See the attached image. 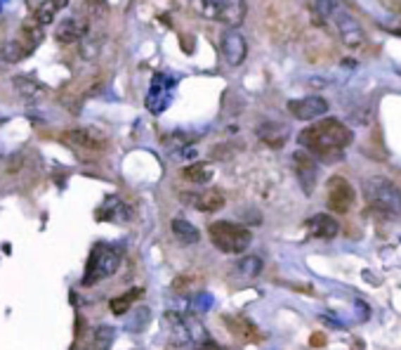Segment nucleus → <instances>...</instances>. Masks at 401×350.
Listing matches in <instances>:
<instances>
[{
    "instance_id": "nucleus-3",
    "label": "nucleus",
    "mask_w": 401,
    "mask_h": 350,
    "mask_svg": "<svg viewBox=\"0 0 401 350\" xmlns=\"http://www.w3.org/2000/svg\"><path fill=\"white\" fill-rule=\"evenodd\" d=\"M210 241L215 244V248H220L222 253H243L248 251L253 234L248 227L229 223V220H215L208 225Z\"/></svg>"
},
{
    "instance_id": "nucleus-31",
    "label": "nucleus",
    "mask_w": 401,
    "mask_h": 350,
    "mask_svg": "<svg viewBox=\"0 0 401 350\" xmlns=\"http://www.w3.org/2000/svg\"><path fill=\"white\" fill-rule=\"evenodd\" d=\"M80 350H83V348H80Z\"/></svg>"
},
{
    "instance_id": "nucleus-1",
    "label": "nucleus",
    "mask_w": 401,
    "mask_h": 350,
    "mask_svg": "<svg viewBox=\"0 0 401 350\" xmlns=\"http://www.w3.org/2000/svg\"><path fill=\"white\" fill-rule=\"evenodd\" d=\"M354 133L338 119H321L319 123L304 128L297 135V143L302 150H307L311 157L323 164H338L345 157V147L352 145Z\"/></svg>"
},
{
    "instance_id": "nucleus-21",
    "label": "nucleus",
    "mask_w": 401,
    "mask_h": 350,
    "mask_svg": "<svg viewBox=\"0 0 401 350\" xmlns=\"http://www.w3.org/2000/svg\"><path fill=\"white\" fill-rule=\"evenodd\" d=\"M224 320H227V327L232 329L239 339H243V341H260L262 339V334L257 332V327L250 320H246V318H224Z\"/></svg>"
},
{
    "instance_id": "nucleus-5",
    "label": "nucleus",
    "mask_w": 401,
    "mask_h": 350,
    "mask_svg": "<svg viewBox=\"0 0 401 350\" xmlns=\"http://www.w3.org/2000/svg\"><path fill=\"white\" fill-rule=\"evenodd\" d=\"M331 19L335 22V29L340 33V40H343L347 48H352V50L362 48V45H364V29H362V24H359L357 17H352L347 10L338 8L335 12H333Z\"/></svg>"
},
{
    "instance_id": "nucleus-10",
    "label": "nucleus",
    "mask_w": 401,
    "mask_h": 350,
    "mask_svg": "<svg viewBox=\"0 0 401 350\" xmlns=\"http://www.w3.org/2000/svg\"><path fill=\"white\" fill-rule=\"evenodd\" d=\"M163 327H166V332H168L170 346L182 348V346H187V343L192 341V329H189L187 320L182 318L180 313H166V315H163Z\"/></svg>"
},
{
    "instance_id": "nucleus-12",
    "label": "nucleus",
    "mask_w": 401,
    "mask_h": 350,
    "mask_svg": "<svg viewBox=\"0 0 401 350\" xmlns=\"http://www.w3.org/2000/svg\"><path fill=\"white\" fill-rule=\"evenodd\" d=\"M217 10V22L227 26H239L246 17V0H213Z\"/></svg>"
},
{
    "instance_id": "nucleus-13",
    "label": "nucleus",
    "mask_w": 401,
    "mask_h": 350,
    "mask_svg": "<svg viewBox=\"0 0 401 350\" xmlns=\"http://www.w3.org/2000/svg\"><path fill=\"white\" fill-rule=\"evenodd\" d=\"M64 140L69 145H76L80 150H90V152L104 150V143H106V140L101 138L97 131H92V128H73V131H66Z\"/></svg>"
},
{
    "instance_id": "nucleus-27",
    "label": "nucleus",
    "mask_w": 401,
    "mask_h": 350,
    "mask_svg": "<svg viewBox=\"0 0 401 350\" xmlns=\"http://www.w3.org/2000/svg\"><path fill=\"white\" fill-rule=\"evenodd\" d=\"M142 296V289H130V291H125L123 296H118V298H113L109 306H111V313L113 315H125L128 310H130L132 301L140 298Z\"/></svg>"
},
{
    "instance_id": "nucleus-22",
    "label": "nucleus",
    "mask_w": 401,
    "mask_h": 350,
    "mask_svg": "<svg viewBox=\"0 0 401 350\" xmlns=\"http://www.w3.org/2000/svg\"><path fill=\"white\" fill-rule=\"evenodd\" d=\"M33 48L26 40H8V43L0 48V59H5V62L15 64V62H22V59L29 55Z\"/></svg>"
},
{
    "instance_id": "nucleus-20",
    "label": "nucleus",
    "mask_w": 401,
    "mask_h": 350,
    "mask_svg": "<svg viewBox=\"0 0 401 350\" xmlns=\"http://www.w3.org/2000/svg\"><path fill=\"white\" fill-rule=\"evenodd\" d=\"M257 135H260L262 143H267L269 147H283L285 140H288V128L281 123H262L257 128Z\"/></svg>"
},
{
    "instance_id": "nucleus-8",
    "label": "nucleus",
    "mask_w": 401,
    "mask_h": 350,
    "mask_svg": "<svg viewBox=\"0 0 401 350\" xmlns=\"http://www.w3.org/2000/svg\"><path fill=\"white\" fill-rule=\"evenodd\" d=\"M288 111L293 114L297 121H316L328 114V102L319 95L300 97V99H290Z\"/></svg>"
},
{
    "instance_id": "nucleus-28",
    "label": "nucleus",
    "mask_w": 401,
    "mask_h": 350,
    "mask_svg": "<svg viewBox=\"0 0 401 350\" xmlns=\"http://www.w3.org/2000/svg\"><path fill=\"white\" fill-rule=\"evenodd\" d=\"M192 10L203 19H210V22H217V10L213 5V0H189Z\"/></svg>"
},
{
    "instance_id": "nucleus-25",
    "label": "nucleus",
    "mask_w": 401,
    "mask_h": 350,
    "mask_svg": "<svg viewBox=\"0 0 401 350\" xmlns=\"http://www.w3.org/2000/svg\"><path fill=\"white\" fill-rule=\"evenodd\" d=\"M113 339H116V329L101 325L92 332L90 339V350H109L113 346Z\"/></svg>"
},
{
    "instance_id": "nucleus-19",
    "label": "nucleus",
    "mask_w": 401,
    "mask_h": 350,
    "mask_svg": "<svg viewBox=\"0 0 401 350\" xmlns=\"http://www.w3.org/2000/svg\"><path fill=\"white\" fill-rule=\"evenodd\" d=\"M170 230H173L175 239H178L180 244H185V246L199 244V239H201V232L196 230V225H192L185 218H173V223H170Z\"/></svg>"
},
{
    "instance_id": "nucleus-16",
    "label": "nucleus",
    "mask_w": 401,
    "mask_h": 350,
    "mask_svg": "<svg viewBox=\"0 0 401 350\" xmlns=\"http://www.w3.org/2000/svg\"><path fill=\"white\" fill-rule=\"evenodd\" d=\"M166 80V76H156L154 78V83H152V92H149V97H147V107H149V111H154V114H161L163 109L168 107L170 102V92H173V83H163Z\"/></svg>"
},
{
    "instance_id": "nucleus-6",
    "label": "nucleus",
    "mask_w": 401,
    "mask_h": 350,
    "mask_svg": "<svg viewBox=\"0 0 401 350\" xmlns=\"http://www.w3.org/2000/svg\"><path fill=\"white\" fill-rule=\"evenodd\" d=\"M354 206V190L343 175H333L328 180V208L333 213H347Z\"/></svg>"
},
{
    "instance_id": "nucleus-24",
    "label": "nucleus",
    "mask_w": 401,
    "mask_h": 350,
    "mask_svg": "<svg viewBox=\"0 0 401 350\" xmlns=\"http://www.w3.org/2000/svg\"><path fill=\"white\" fill-rule=\"evenodd\" d=\"M182 178L189 180V183H194V185H206L213 180V168H210L208 164H192L182 171Z\"/></svg>"
},
{
    "instance_id": "nucleus-29",
    "label": "nucleus",
    "mask_w": 401,
    "mask_h": 350,
    "mask_svg": "<svg viewBox=\"0 0 401 350\" xmlns=\"http://www.w3.org/2000/svg\"><path fill=\"white\" fill-rule=\"evenodd\" d=\"M147 325H149V310L147 308H137V310H135V322H130L128 329H130V332H142Z\"/></svg>"
},
{
    "instance_id": "nucleus-17",
    "label": "nucleus",
    "mask_w": 401,
    "mask_h": 350,
    "mask_svg": "<svg viewBox=\"0 0 401 350\" xmlns=\"http://www.w3.org/2000/svg\"><path fill=\"white\" fill-rule=\"evenodd\" d=\"M99 220H109V223H130V208H128L118 197H109L104 206L97 211Z\"/></svg>"
},
{
    "instance_id": "nucleus-14",
    "label": "nucleus",
    "mask_w": 401,
    "mask_h": 350,
    "mask_svg": "<svg viewBox=\"0 0 401 350\" xmlns=\"http://www.w3.org/2000/svg\"><path fill=\"white\" fill-rule=\"evenodd\" d=\"M307 232H309V237H314V239H333V237H338L340 223L328 213H316L307 220Z\"/></svg>"
},
{
    "instance_id": "nucleus-23",
    "label": "nucleus",
    "mask_w": 401,
    "mask_h": 350,
    "mask_svg": "<svg viewBox=\"0 0 401 350\" xmlns=\"http://www.w3.org/2000/svg\"><path fill=\"white\" fill-rule=\"evenodd\" d=\"M12 83H15V90L19 92V95H22L24 99H29V102H36V99L45 92V88L29 76H15L12 78Z\"/></svg>"
},
{
    "instance_id": "nucleus-7",
    "label": "nucleus",
    "mask_w": 401,
    "mask_h": 350,
    "mask_svg": "<svg viewBox=\"0 0 401 350\" xmlns=\"http://www.w3.org/2000/svg\"><path fill=\"white\" fill-rule=\"evenodd\" d=\"M293 168H295V175H297V180H300V187L304 190V194L314 192L316 178H319L316 159L311 157L307 150H297L293 154Z\"/></svg>"
},
{
    "instance_id": "nucleus-26",
    "label": "nucleus",
    "mask_w": 401,
    "mask_h": 350,
    "mask_svg": "<svg viewBox=\"0 0 401 350\" xmlns=\"http://www.w3.org/2000/svg\"><path fill=\"white\" fill-rule=\"evenodd\" d=\"M262 272V258L260 255H243V258L236 262V274L246 279H253Z\"/></svg>"
},
{
    "instance_id": "nucleus-9",
    "label": "nucleus",
    "mask_w": 401,
    "mask_h": 350,
    "mask_svg": "<svg viewBox=\"0 0 401 350\" xmlns=\"http://www.w3.org/2000/svg\"><path fill=\"white\" fill-rule=\"evenodd\" d=\"M248 55V43L239 31L229 29L222 36V57L229 66H241Z\"/></svg>"
},
{
    "instance_id": "nucleus-15",
    "label": "nucleus",
    "mask_w": 401,
    "mask_h": 350,
    "mask_svg": "<svg viewBox=\"0 0 401 350\" xmlns=\"http://www.w3.org/2000/svg\"><path fill=\"white\" fill-rule=\"evenodd\" d=\"M85 36H87V22L78 17L62 19L57 29H54V38H57L59 43H78V40H83Z\"/></svg>"
},
{
    "instance_id": "nucleus-18",
    "label": "nucleus",
    "mask_w": 401,
    "mask_h": 350,
    "mask_svg": "<svg viewBox=\"0 0 401 350\" xmlns=\"http://www.w3.org/2000/svg\"><path fill=\"white\" fill-rule=\"evenodd\" d=\"M66 5H69V0H43V3L33 10V22L40 24V26L52 24L54 19H57L59 12L66 8Z\"/></svg>"
},
{
    "instance_id": "nucleus-11",
    "label": "nucleus",
    "mask_w": 401,
    "mask_h": 350,
    "mask_svg": "<svg viewBox=\"0 0 401 350\" xmlns=\"http://www.w3.org/2000/svg\"><path fill=\"white\" fill-rule=\"evenodd\" d=\"M182 199L203 213H215L224 206V194L217 190V187H210V190L194 192V194H182Z\"/></svg>"
},
{
    "instance_id": "nucleus-2",
    "label": "nucleus",
    "mask_w": 401,
    "mask_h": 350,
    "mask_svg": "<svg viewBox=\"0 0 401 350\" xmlns=\"http://www.w3.org/2000/svg\"><path fill=\"white\" fill-rule=\"evenodd\" d=\"M362 192L369 206H373L376 211L385 215H401V190L390 178H383V175L364 178Z\"/></svg>"
},
{
    "instance_id": "nucleus-30",
    "label": "nucleus",
    "mask_w": 401,
    "mask_h": 350,
    "mask_svg": "<svg viewBox=\"0 0 401 350\" xmlns=\"http://www.w3.org/2000/svg\"><path fill=\"white\" fill-rule=\"evenodd\" d=\"M201 350H224V348H220V346H217V343H213V341H208V343H203Z\"/></svg>"
},
{
    "instance_id": "nucleus-4",
    "label": "nucleus",
    "mask_w": 401,
    "mask_h": 350,
    "mask_svg": "<svg viewBox=\"0 0 401 350\" xmlns=\"http://www.w3.org/2000/svg\"><path fill=\"white\" fill-rule=\"evenodd\" d=\"M121 251L109 244H97L92 248L90 258H87V267H85V277H83V284L85 286H92L97 282L111 277V274L118 272L121 267Z\"/></svg>"
}]
</instances>
